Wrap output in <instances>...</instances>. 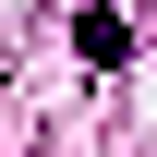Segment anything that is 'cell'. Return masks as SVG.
Here are the masks:
<instances>
[{"mask_svg": "<svg viewBox=\"0 0 157 157\" xmlns=\"http://www.w3.org/2000/svg\"><path fill=\"white\" fill-rule=\"evenodd\" d=\"M73 48H85V73H121V60H133V24H121V12H85Z\"/></svg>", "mask_w": 157, "mask_h": 157, "instance_id": "1", "label": "cell"}]
</instances>
